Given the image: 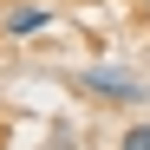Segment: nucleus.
I'll return each instance as SVG.
<instances>
[{
  "mask_svg": "<svg viewBox=\"0 0 150 150\" xmlns=\"http://www.w3.org/2000/svg\"><path fill=\"white\" fill-rule=\"evenodd\" d=\"M79 91L98 98V105H144L150 85L137 79V72H124V65H85L79 72Z\"/></svg>",
  "mask_w": 150,
  "mask_h": 150,
  "instance_id": "1",
  "label": "nucleus"
},
{
  "mask_svg": "<svg viewBox=\"0 0 150 150\" xmlns=\"http://www.w3.org/2000/svg\"><path fill=\"white\" fill-rule=\"evenodd\" d=\"M46 20H52V13H46V7H13L7 20H0V26H7L13 39H26V33H39V26H46Z\"/></svg>",
  "mask_w": 150,
  "mask_h": 150,
  "instance_id": "2",
  "label": "nucleus"
},
{
  "mask_svg": "<svg viewBox=\"0 0 150 150\" xmlns=\"http://www.w3.org/2000/svg\"><path fill=\"white\" fill-rule=\"evenodd\" d=\"M117 150H150V124H131V131L117 137Z\"/></svg>",
  "mask_w": 150,
  "mask_h": 150,
  "instance_id": "3",
  "label": "nucleus"
},
{
  "mask_svg": "<svg viewBox=\"0 0 150 150\" xmlns=\"http://www.w3.org/2000/svg\"><path fill=\"white\" fill-rule=\"evenodd\" d=\"M137 13H144V20H150V0H137Z\"/></svg>",
  "mask_w": 150,
  "mask_h": 150,
  "instance_id": "4",
  "label": "nucleus"
}]
</instances>
